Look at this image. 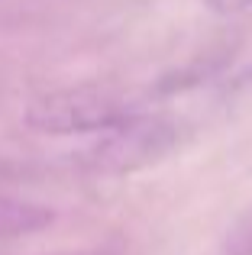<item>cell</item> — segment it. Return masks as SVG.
I'll return each instance as SVG.
<instances>
[{"label":"cell","instance_id":"obj_3","mask_svg":"<svg viewBox=\"0 0 252 255\" xmlns=\"http://www.w3.org/2000/svg\"><path fill=\"white\" fill-rule=\"evenodd\" d=\"M52 223V210L42 204H26V200L0 197V239H16L42 230Z\"/></svg>","mask_w":252,"mask_h":255},{"label":"cell","instance_id":"obj_5","mask_svg":"<svg viewBox=\"0 0 252 255\" xmlns=\"http://www.w3.org/2000/svg\"><path fill=\"white\" fill-rule=\"evenodd\" d=\"M246 84H249V87H252V68H249V75H246Z\"/></svg>","mask_w":252,"mask_h":255},{"label":"cell","instance_id":"obj_2","mask_svg":"<svg viewBox=\"0 0 252 255\" xmlns=\"http://www.w3.org/2000/svg\"><path fill=\"white\" fill-rule=\"evenodd\" d=\"M178 142V126L155 113H136L123 120L88 152V165L101 174H129L162 162Z\"/></svg>","mask_w":252,"mask_h":255},{"label":"cell","instance_id":"obj_1","mask_svg":"<svg viewBox=\"0 0 252 255\" xmlns=\"http://www.w3.org/2000/svg\"><path fill=\"white\" fill-rule=\"evenodd\" d=\"M136 113V104L117 87L78 84L36 97L26 110V123L49 136H75V132H110Z\"/></svg>","mask_w":252,"mask_h":255},{"label":"cell","instance_id":"obj_4","mask_svg":"<svg viewBox=\"0 0 252 255\" xmlns=\"http://www.w3.org/2000/svg\"><path fill=\"white\" fill-rule=\"evenodd\" d=\"M207 3L220 13H240V10H246V6H252V0H207Z\"/></svg>","mask_w":252,"mask_h":255}]
</instances>
